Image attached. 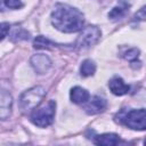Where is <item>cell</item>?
<instances>
[{
    "mask_svg": "<svg viewBox=\"0 0 146 146\" xmlns=\"http://www.w3.org/2000/svg\"><path fill=\"white\" fill-rule=\"evenodd\" d=\"M100 34H102V32L97 26L90 25V26L83 27L81 34L76 39V42H75L76 48H79V49L90 48L99 40Z\"/></svg>",
    "mask_w": 146,
    "mask_h": 146,
    "instance_id": "4",
    "label": "cell"
},
{
    "mask_svg": "<svg viewBox=\"0 0 146 146\" xmlns=\"http://www.w3.org/2000/svg\"><path fill=\"white\" fill-rule=\"evenodd\" d=\"M106 108V100L100 98L99 96H95L92 97L90 100L87 102L84 110L88 114H97L103 112Z\"/></svg>",
    "mask_w": 146,
    "mask_h": 146,
    "instance_id": "7",
    "label": "cell"
},
{
    "mask_svg": "<svg viewBox=\"0 0 146 146\" xmlns=\"http://www.w3.org/2000/svg\"><path fill=\"white\" fill-rule=\"evenodd\" d=\"M135 19H137V21H146V6L143 7L138 13L135 14Z\"/></svg>",
    "mask_w": 146,
    "mask_h": 146,
    "instance_id": "18",
    "label": "cell"
},
{
    "mask_svg": "<svg viewBox=\"0 0 146 146\" xmlns=\"http://www.w3.org/2000/svg\"><path fill=\"white\" fill-rule=\"evenodd\" d=\"M96 71V64L91 59H86L82 62L81 67H80V73L82 76H90L94 75Z\"/></svg>",
    "mask_w": 146,
    "mask_h": 146,
    "instance_id": "12",
    "label": "cell"
},
{
    "mask_svg": "<svg viewBox=\"0 0 146 146\" xmlns=\"http://www.w3.org/2000/svg\"><path fill=\"white\" fill-rule=\"evenodd\" d=\"M11 36L14 40H25V39H29V33L22 27H16Z\"/></svg>",
    "mask_w": 146,
    "mask_h": 146,
    "instance_id": "14",
    "label": "cell"
},
{
    "mask_svg": "<svg viewBox=\"0 0 146 146\" xmlns=\"http://www.w3.org/2000/svg\"><path fill=\"white\" fill-rule=\"evenodd\" d=\"M124 13H125V9L123 7H115L108 14V17L112 19H117V18H121L124 15Z\"/></svg>",
    "mask_w": 146,
    "mask_h": 146,
    "instance_id": "15",
    "label": "cell"
},
{
    "mask_svg": "<svg viewBox=\"0 0 146 146\" xmlns=\"http://www.w3.org/2000/svg\"><path fill=\"white\" fill-rule=\"evenodd\" d=\"M2 1L6 5V7H8L10 9H18L23 6L21 0H2Z\"/></svg>",
    "mask_w": 146,
    "mask_h": 146,
    "instance_id": "17",
    "label": "cell"
},
{
    "mask_svg": "<svg viewBox=\"0 0 146 146\" xmlns=\"http://www.w3.org/2000/svg\"><path fill=\"white\" fill-rule=\"evenodd\" d=\"M0 99H1L0 100V117L2 120H6L7 117H9L11 113L13 99H11V96L6 90H1Z\"/></svg>",
    "mask_w": 146,
    "mask_h": 146,
    "instance_id": "8",
    "label": "cell"
},
{
    "mask_svg": "<svg viewBox=\"0 0 146 146\" xmlns=\"http://www.w3.org/2000/svg\"><path fill=\"white\" fill-rule=\"evenodd\" d=\"M9 29H10V26H9L8 23H2V24H1V39H2V40L6 38L7 31H9Z\"/></svg>",
    "mask_w": 146,
    "mask_h": 146,
    "instance_id": "19",
    "label": "cell"
},
{
    "mask_svg": "<svg viewBox=\"0 0 146 146\" xmlns=\"http://www.w3.org/2000/svg\"><path fill=\"white\" fill-rule=\"evenodd\" d=\"M56 110V103L54 100H48L39 108H34L31 113V121L33 124L40 128H46L50 125L54 121Z\"/></svg>",
    "mask_w": 146,
    "mask_h": 146,
    "instance_id": "2",
    "label": "cell"
},
{
    "mask_svg": "<svg viewBox=\"0 0 146 146\" xmlns=\"http://www.w3.org/2000/svg\"><path fill=\"white\" fill-rule=\"evenodd\" d=\"M52 25L65 33L78 32L83 29V15L80 10L65 3H57L51 13Z\"/></svg>",
    "mask_w": 146,
    "mask_h": 146,
    "instance_id": "1",
    "label": "cell"
},
{
    "mask_svg": "<svg viewBox=\"0 0 146 146\" xmlns=\"http://www.w3.org/2000/svg\"><path fill=\"white\" fill-rule=\"evenodd\" d=\"M95 144L103 145V146H114L121 143V139L115 133H103L95 137Z\"/></svg>",
    "mask_w": 146,
    "mask_h": 146,
    "instance_id": "11",
    "label": "cell"
},
{
    "mask_svg": "<svg viewBox=\"0 0 146 146\" xmlns=\"http://www.w3.org/2000/svg\"><path fill=\"white\" fill-rule=\"evenodd\" d=\"M108 88L116 96H123V95L128 94V91H129V86L125 84L124 81L119 76H114L110 80Z\"/></svg>",
    "mask_w": 146,
    "mask_h": 146,
    "instance_id": "9",
    "label": "cell"
},
{
    "mask_svg": "<svg viewBox=\"0 0 146 146\" xmlns=\"http://www.w3.org/2000/svg\"><path fill=\"white\" fill-rule=\"evenodd\" d=\"M144 144H145V145H146V139H145V141H144Z\"/></svg>",
    "mask_w": 146,
    "mask_h": 146,
    "instance_id": "20",
    "label": "cell"
},
{
    "mask_svg": "<svg viewBox=\"0 0 146 146\" xmlns=\"http://www.w3.org/2000/svg\"><path fill=\"white\" fill-rule=\"evenodd\" d=\"M70 97H71V100L75 104H86L89 100L90 95L86 89L81 87H74L70 92Z\"/></svg>",
    "mask_w": 146,
    "mask_h": 146,
    "instance_id": "10",
    "label": "cell"
},
{
    "mask_svg": "<svg viewBox=\"0 0 146 146\" xmlns=\"http://www.w3.org/2000/svg\"><path fill=\"white\" fill-rule=\"evenodd\" d=\"M46 96V90L42 87H34L22 94L19 98V107L23 112L34 110Z\"/></svg>",
    "mask_w": 146,
    "mask_h": 146,
    "instance_id": "3",
    "label": "cell"
},
{
    "mask_svg": "<svg viewBox=\"0 0 146 146\" xmlns=\"http://www.w3.org/2000/svg\"><path fill=\"white\" fill-rule=\"evenodd\" d=\"M52 44L54 43L50 40H48L46 36H42V35H38L33 41V47L35 49H46Z\"/></svg>",
    "mask_w": 146,
    "mask_h": 146,
    "instance_id": "13",
    "label": "cell"
},
{
    "mask_svg": "<svg viewBox=\"0 0 146 146\" xmlns=\"http://www.w3.org/2000/svg\"><path fill=\"white\" fill-rule=\"evenodd\" d=\"M31 65L34 68V71L39 74H44L51 66V60L48 56L43 54H38L32 56L31 58Z\"/></svg>",
    "mask_w": 146,
    "mask_h": 146,
    "instance_id": "6",
    "label": "cell"
},
{
    "mask_svg": "<svg viewBox=\"0 0 146 146\" xmlns=\"http://www.w3.org/2000/svg\"><path fill=\"white\" fill-rule=\"evenodd\" d=\"M124 124L132 130H146V110H131L123 116Z\"/></svg>",
    "mask_w": 146,
    "mask_h": 146,
    "instance_id": "5",
    "label": "cell"
},
{
    "mask_svg": "<svg viewBox=\"0 0 146 146\" xmlns=\"http://www.w3.org/2000/svg\"><path fill=\"white\" fill-rule=\"evenodd\" d=\"M138 55H139V50L136 49V48H132V49L128 50V51L124 54V58L128 59V60H130V62L133 64L135 60L138 58Z\"/></svg>",
    "mask_w": 146,
    "mask_h": 146,
    "instance_id": "16",
    "label": "cell"
}]
</instances>
